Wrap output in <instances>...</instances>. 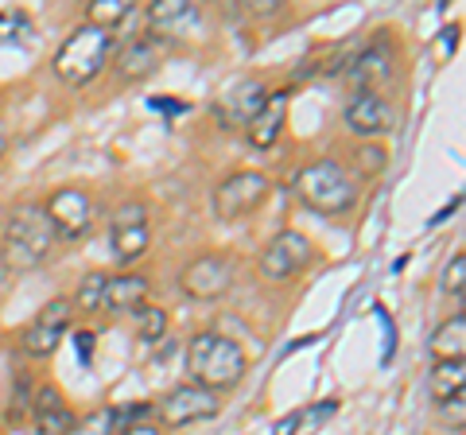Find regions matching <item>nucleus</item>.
<instances>
[{"label": "nucleus", "mask_w": 466, "mask_h": 435, "mask_svg": "<svg viewBox=\"0 0 466 435\" xmlns=\"http://www.w3.org/2000/svg\"><path fill=\"white\" fill-rule=\"evenodd\" d=\"M245 369H249V358L229 335H218V330H198L187 346V377L191 385L207 389V393H229V389L241 385Z\"/></svg>", "instance_id": "1"}, {"label": "nucleus", "mask_w": 466, "mask_h": 435, "mask_svg": "<svg viewBox=\"0 0 466 435\" xmlns=\"http://www.w3.org/2000/svg\"><path fill=\"white\" fill-rule=\"evenodd\" d=\"M51 245H55V229L43 207L39 202H20L8 214L5 234H0V260H5L8 272H32L51 257Z\"/></svg>", "instance_id": "2"}, {"label": "nucleus", "mask_w": 466, "mask_h": 435, "mask_svg": "<svg viewBox=\"0 0 466 435\" xmlns=\"http://www.w3.org/2000/svg\"><path fill=\"white\" fill-rule=\"evenodd\" d=\"M291 191L308 210L323 218H339L358 207V179L339 164V159H311L308 167L296 171Z\"/></svg>", "instance_id": "3"}, {"label": "nucleus", "mask_w": 466, "mask_h": 435, "mask_svg": "<svg viewBox=\"0 0 466 435\" xmlns=\"http://www.w3.org/2000/svg\"><path fill=\"white\" fill-rule=\"evenodd\" d=\"M113 47H116V35L113 32H101V27L90 24H78L75 32L63 39V47L55 51V75L63 78L66 86H90L106 63L113 59Z\"/></svg>", "instance_id": "4"}, {"label": "nucleus", "mask_w": 466, "mask_h": 435, "mask_svg": "<svg viewBox=\"0 0 466 435\" xmlns=\"http://www.w3.org/2000/svg\"><path fill=\"white\" fill-rule=\"evenodd\" d=\"M272 195V179L265 171H233L214 187V218L218 222H241L257 214Z\"/></svg>", "instance_id": "5"}, {"label": "nucleus", "mask_w": 466, "mask_h": 435, "mask_svg": "<svg viewBox=\"0 0 466 435\" xmlns=\"http://www.w3.org/2000/svg\"><path fill=\"white\" fill-rule=\"evenodd\" d=\"M311 260H315L311 238L299 234V229H280V234L260 249L257 268H260V277L265 280H291V277H299Z\"/></svg>", "instance_id": "6"}, {"label": "nucleus", "mask_w": 466, "mask_h": 435, "mask_svg": "<svg viewBox=\"0 0 466 435\" xmlns=\"http://www.w3.org/2000/svg\"><path fill=\"white\" fill-rule=\"evenodd\" d=\"M43 214H47L55 238L78 241L90 234V226H94V198H90V191H82V187H58V191H51L47 202H43Z\"/></svg>", "instance_id": "7"}, {"label": "nucleus", "mask_w": 466, "mask_h": 435, "mask_svg": "<svg viewBox=\"0 0 466 435\" xmlns=\"http://www.w3.org/2000/svg\"><path fill=\"white\" fill-rule=\"evenodd\" d=\"M233 277H238L233 257H226V253H198V257H191L183 265L179 288L191 299H222L233 288Z\"/></svg>", "instance_id": "8"}, {"label": "nucleus", "mask_w": 466, "mask_h": 435, "mask_svg": "<svg viewBox=\"0 0 466 435\" xmlns=\"http://www.w3.org/2000/svg\"><path fill=\"white\" fill-rule=\"evenodd\" d=\"M109 241H113V257L116 265H133L148 253V241H152V222H148V210L140 202H125L116 207L113 222H109Z\"/></svg>", "instance_id": "9"}, {"label": "nucleus", "mask_w": 466, "mask_h": 435, "mask_svg": "<svg viewBox=\"0 0 466 435\" xmlns=\"http://www.w3.org/2000/svg\"><path fill=\"white\" fill-rule=\"evenodd\" d=\"M342 125L358 140H377V137H389L392 128H397V109H392V101L381 90L354 94L342 109Z\"/></svg>", "instance_id": "10"}, {"label": "nucleus", "mask_w": 466, "mask_h": 435, "mask_svg": "<svg viewBox=\"0 0 466 435\" xmlns=\"http://www.w3.org/2000/svg\"><path fill=\"white\" fill-rule=\"evenodd\" d=\"M70 319H75V303L66 296H58L47 303V308H39V315L24 330V354L27 358H51L55 346L63 342V335L70 330Z\"/></svg>", "instance_id": "11"}, {"label": "nucleus", "mask_w": 466, "mask_h": 435, "mask_svg": "<svg viewBox=\"0 0 466 435\" xmlns=\"http://www.w3.org/2000/svg\"><path fill=\"white\" fill-rule=\"evenodd\" d=\"M218 412H222L218 397L207 393V389H198V385L171 389L164 397V404H159V416H164L167 428H187V424H198V420H214Z\"/></svg>", "instance_id": "12"}, {"label": "nucleus", "mask_w": 466, "mask_h": 435, "mask_svg": "<svg viewBox=\"0 0 466 435\" xmlns=\"http://www.w3.org/2000/svg\"><path fill=\"white\" fill-rule=\"evenodd\" d=\"M167 59V39L159 35H137L128 39L121 51H116V75H121L125 82H144L152 78L159 66H164Z\"/></svg>", "instance_id": "13"}, {"label": "nucleus", "mask_w": 466, "mask_h": 435, "mask_svg": "<svg viewBox=\"0 0 466 435\" xmlns=\"http://www.w3.org/2000/svg\"><path fill=\"white\" fill-rule=\"evenodd\" d=\"M392 51L385 47V43H370V47H361L354 59L346 63V82L354 86V94H370V90H377L381 82H389L392 78Z\"/></svg>", "instance_id": "14"}, {"label": "nucleus", "mask_w": 466, "mask_h": 435, "mask_svg": "<svg viewBox=\"0 0 466 435\" xmlns=\"http://www.w3.org/2000/svg\"><path fill=\"white\" fill-rule=\"evenodd\" d=\"M265 97H268V90H265V82H257V78H241V82H233L229 90H226V97L218 101V121H222L226 128H245L253 121V113L265 106Z\"/></svg>", "instance_id": "15"}, {"label": "nucleus", "mask_w": 466, "mask_h": 435, "mask_svg": "<svg viewBox=\"0 0 466 435\" xmlns=\"http://www.w3.org/2000/svg\"><path fill=\"white\" fill-rule=\"evenodd\" d=\"M32 420H35V435H66L78 416L70 412V400L63 397L58 385H39L32 400Z\"/></svg>", "instance_id": "16"}, {"label": "nucleus", "mask_w": 466, "mask_h": 435, "mask_svg": "<svg viewBox=\"0 0 466 435\" xmlns=\"http://www.w3.org/2000/svg\"><path fill=\"white\" fill-rule=\"evenodd\" d=\"M288 125V90H276L265 97V106L253 113V121L245 125V140L253 144V148H272L276 140H280Z\"/></svg>", "instance_id": "17"}, {"label": "nucleus", "mask_w": 466, "mask_h": 435, "mask_svg": "<svg viewBox=\"0 0 466 435\" xmlns=\"http://www.w3.org/2000/svg\"><path fill=\"white\" fill-rule=\"evenodd\" d=\"M148 292H152V284H148V277H140V272H121V277H109L106 296H101V311H109V315L140 311L144 303H148Z\"/></svg>", "instance_id": "18"}, {"label": "nucleus", "mask_w": 466, "mask_h": 435, "mask_svg": "<svg viewBox=\"0 0 466 435\" xmlns=\"http://www.w3.org/2000/svg\"><path fill=\"white\" fill-rule=\"evenodd\" d=\"M195 20H198V8L191 5V0H156V5L148 8V27L159 39L179 35L183 27H191Z\"/></svg>", "instance_id": "19"}, {"label": "nucleus", "mask_w": 466, "mask_h": 435, "mask_svg": "<svg viewBox=\"0 0 466 435\" xmlns=\"http://www.w3.org/2000/svg\"><path fill=\"white\" fill-rule=\"evenodd\" d=\"M428 350L435 361H462L466 354V319L462 315H451L447 323H440V330L431 335Z\"/></svg>", "instance_id": "20"}, {"label": "nucleus", "mask_w": 466, "mask_h": 435, "mask_svg": "<svg viewBox=\"0 0 466 435\" xmlns=\"http://www.w3.org/2000/svg\"><path fill=\"white\" fill-rule=\"evenodd\" d=\"M462 385H466V366L462 361H435V369L428 377V389H431L435 404H443L447 397L462 393Z\"/></svg>", "instance_id": "21"}, {"label": "nucleus", "mask_w": 466, "mask_h": 435, "mask_svg": "<svg viewBox=\"0 0 466 435\" xmlns=\"http://www.w3.org/2000/svg\"><path fill=\"white\" fill-rule=\"evenodd\" d=\"M133 16V0H90L86 5V24L101 27V32H113L116 24H125Z\"/></svg>", "instance_id": "22"}, {"label": "nucleus", "mask_w": 466, "mask_h": 435, "mask_svg": "<svg viewBox=\"0 0 466 435\" xmlns=\"http://www.w3.org/2000/svg\"><path fill=\"white\" fill-rule=\"evenodd\" d=\"M32 35H35V24L27 12H16V8L0 12V47H5V43H27Z\"/></svg>", "instance_id": "23"}, {"label": "nucleus", "mask_w": 466, "mask_h": 435, "mask_svg": "<svg viewBox=\"0 0 466 435\" xmlns=\"http://www.w3.org/2000/svg\"><path fill=\"white\" fill-rule=\"evenodd\" d=\"M137 315V335L144 339V342H159L167 335V311L164 308H156V303H144L140 311H133Z\"/></svg>", "instance_id": "24"}, {"label": "nucleus", "mask_w": 466, "mask_h": 435, "mask_svg": "<svg viewBox=\"0 0 466 435\" xmlns=\"http://www.w3.org/2000/svg\"><path fill=\"white\" fill-rule=\"evenodd\" d=\"M106 284H109V277L106 272H90L82 284H78V296L70 299L78 311H86V315H94V311H101V296H106Z\"/></svg>", "instance_id": "25"}, {"label": "nucleus", "mask_w": 466, "mask_h": 435, "mask_svg": "<svg viewBox=\"0 0 466 435\" xmlns=\"http://www.w3.org/2000/svg\"><path fill=\"white\" fill-rule=\"evenodd\" d=\"M66 435H116L113 409H109V404H101V409L86 412L82 420H75V428H70Z\"/></svg>", "instance_id": "26"}, {"label": "nucleus", "mask_w": 466, "mask_h": 435, "mask_svg": "<svg viewBox=\"0 0 466 435\" xmlns=\"http://www.w3.org/2000/svg\"><path fill=\"white\" fill-rule=\"evenodd\" d=\"M354 159H358V171H361L366 179H377V176H381V171L389 167V152L381 148V144H358Z\"/></svg>", "instance_id": "27"}, {"label": "nucleus", "mask_w": 466, "mask_h": 435, "mask_svg": "<svg viewBox=\"0 0 466 435\" xmlns=\"http://www.w3.org/2000/svg\"><path fill=\"white\" fill-rule=\"evenodd\" d=\"M443 292H447L451 299H459V303H462V296H466V257H462V253L451 257V265L443 268Z\"/></svg>", "instance_id": "28"}, {"label": "nucleus", "mask_w": 466, "mask_h": 435, "mask_svg": "<svg viewBox=\"0 0 466 435\" xmlns=\"http://www.w3.org/2000/svg\"><path fill=\"white\" fill-rule=\"evenodd\" d=\"M32 412V400H27V381L20 377V393H12V409H8V424H20V420Z\"/></svg>", "instance_id": "29"}, {"label": "nucleus", "mask_w": 466, "mask_h": 435, "mask_svg": "<svg viewBox=\"0 0 466 435\" xmlns=\"http://www.w3.org/2000/svg\"><path fill=\"white\" fill-rule=\"evenodd\" d=\"M440 416L447 420V424H455V428H462V393H455V397H447V400L440 404Z\"/></svg>", "instance_id": "30"}, {"label": "nucleus", "mask_w": 466, "mask_h": 435, "mask_svg": "<svg viewBox=\"0 0 466 435\" xmlns=\"http://www.w3.org/2000/svg\"><path fill=\"white\" fill-rule=\"evenodd\" d=\"M303 424H308V416H303V412H291V416H284L280 424H276V435H291V431H299Z\"/></svg>", "instance_id": "31"}, {"label": "nucleus", "mask_w": 466, "mask_h": 435, "mask_svg": "<svg viewBox=\"0 0 466 435\" xmlns=\"http://www.w3.org/2000/svg\"><path fill=\"white\" fill-rule=\"evenodd\" d=\"M121 435H164V428H156V424H137V428H125Z\"/></svg>", "instance_id": "32"}, {"label": "nucleus", "mask_w": 466, "mask_h": 435, "mask_svg": "<svg viewBox=\"0 0 466 435\" xmlns=\"http://www.w3.org/2000/svg\"><path fill=\"white\" fill-rule=\"evenodd\" d=\"M5 152H8V137L0 133V159H5Z\"/></svg>", "instance_id": "33"}]
</instances>
